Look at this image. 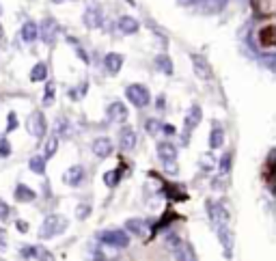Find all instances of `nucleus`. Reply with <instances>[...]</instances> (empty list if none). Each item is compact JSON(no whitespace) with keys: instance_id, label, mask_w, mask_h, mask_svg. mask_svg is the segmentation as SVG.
I'll return each instance as SVG.
<instances>
[{"instance_id":"1","label":"nucleus","mask_w":276,"mask_h":261,"mask_svg":"<svg viewBox=\"0 0 276 261\" xmlns=\"http://www.w3.org/2000/svg\"><path fill=\"white\" fill-rule=\"evenodd\" d=\"M115 261H183V259L164 240H147V242L130 244Z\"/></svg>"},{"instance_id":"2","label":"nucleus","mask_w":276,"mask_h":261,"mask_svg":"<svg viewBox=\"0 0 276 261\" xmlns=\"http://www.w3.org/2000/svg\"><path fill=\"white\" fill-rule=\"evenodd\" d=\"M257 41H259V48H261V50L272 52L274 43H276V37H274V24H272V22H266V24L257 30Z\"/></svg>"}]
</instances>
